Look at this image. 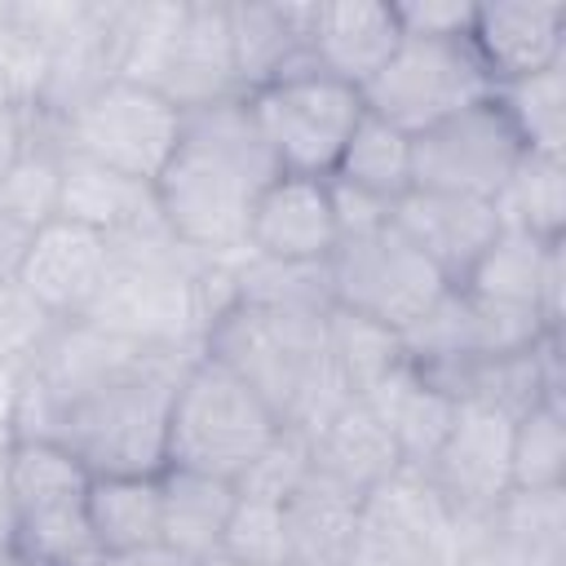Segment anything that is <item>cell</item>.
Segmentation results:
<instances>
[{
	"label": "cell",
	"instance_id": "1",
	"mask_svg": "<svg viewBox=\"0 0 566 566\" xmlns=\"http://www.w3.org/2000/svg\"><path fill=\"white\" fill-rule=\"evenodd\" d=\"M243 97L186 111L181 146L155 177L164 230L203 261H239L248 252V217L261 186L274 177Z\"/></svg>",
	"mask_w": 566,
	"mask_h": 566
},
{
	"label": "cell",
	"instance_id": "2",
	"mask_svg": "<svg viewBox=\"0 0 566 566\" xmlns=\"http://www.w3.org/2000/svg\"><path fill=\"white\" fill-rule=\"evenodd\" d=\"M199 349H150L124 371L88 385L44 416L35 438L62 442L93 478L102 473H164L168 402Z\"/></svg>",
	"mask_w": 566,
	"mask_h": 566
},
{
	"label": "cell",
	"instance_id": "3",
	"mask_svg": "<svg viewBox=\"0 0 566 566\" xmlns=\"http://www.w3.org/2000/svg\"><path fill=\"white\" fill-rule=\"evenodd\" d=\"M279 433L283 420L274 416V407L230 367L199 349L186 363L168 402L164 469H190L221 482H239Z\"/></svg>",
	"mask_w": 566,
	"mask_h": 566
},
{
	"label": "cell",
	"instance_id": "4",
	"mask_svg": "<svg viewBox=\"0 0 566 566\" xmlns=\"http://www.w3.org/2000/svg\"><path fill=\"white\" fill-rule=\"evenodd\" d=\"M252 128L270 150L279 172L296 177H332L340 150L349 146L363 119V93L318 66L287 71L252 93H243Z\"/></svg>",
	"mask_w": 566,
	"mask_h": 566
},
{
	"label": "cell",
	"instance_id": "5",
	"mask_svg": "<svg viewBox=\"0 0 566 566\" xmlns=\"http://www.w3.org/2000/svg\"><path fill=\"white\" fill-rule=\"evenodd\" d=\"M44 128L62 150L84 155L142 186H155V177L168 168L172 150L181 146L186 111L146 84L106 80L62 124H44Z\"/></svg>",
	"mask_w": 566,
	"mask_h": 566
},
{
	"label": "cell",
	"instance_id": "6",
	"mask_svg": "<svg viewBox=\"0 0 566 566\" xmlns=\"http://www.w3.org/2000/svg\"><path fill=\"white\" fill-rule=\"evenodd\" d=\"M363 106L394 124L398 133L416 137L451 115H460L473 102H486L495 93L486 66L478 62L469 35L464 40H420L402 35L389 62L358 88Z\"/></svg>",
	"mask_w": 566,
	"mask_h": 566
},
{
	"label": "cell",
	"instance_id": "7",
	"mask_svg": "<svg viewBox=\"0 0 566 566\" xmlns=\"http://www.w3.org/2000/svg\"><path fill=\"white\" fill-rule=\"evenodd\" d=\"M323 270H327V292L336 310L363 314L398 336L416 327L451 287L433 270V261H424V252L402 239L394 217L371 234L340 239Z\"/></svg>",
	"mask_w": 566,
	"mask_h": 566
},
{
	"label": "cell",
	"instance_id": "8",
	"mask_svg": "<svg viewBox=\"0 0 566 566\" xmlns=\"http://www.w3.org/2000/svg\"><path fill=\"white\" fill-rule=\"evenodd\" d=\"M460 522L424 473L398 469L358 500L349 566H455Z\"/></svg>",
	"mask_w": 566,
	"mask_h": 566
},
{
	"label": "cell",
	"instance_id": "9",
	"mask_svg": "<svg viewBox=\"0 0 566 566\" xmlns=\"http://www.w3.org/2000/svg\"><path fill=\"white\" fill-rule=\"evenodd\" d=\"M522 155L526 146L517 142L513 124L504 119L491 93L486 102H473L460 115L411 137V190L495 203Z\"/></svg>",
	"mask_w": 566,
	"mask_h": 566
},
{
	"label": "cell",
	"instance_id": "10",
	"mask_svg": "<svg viewBox=\"0 0 566 566\" xmlns=\"http://www.w3.org/2000/svg\"><path fill=\"white\" fill-rule=\"evenodd\" d=\"M509 438L513 416L482 402H460L451 433L424 469L429 486L455 517H486L509 495Z\"/></svg>",
	"mask_w": 566,
	"mask_h": 566
},
{
	"label": "cell",
	"instance_id": "11",
	"mask_svg": "<svg viewBox=\"0 0 566 566\" xmlns=\"http://www.w3.org/2000/svg\"><path fill=\"white\" fill-rule=\"evenodd\" d=\"M340 230L327 177L274 172L248 217V256L270 265H327Z\"/></svg>",
	"mask_w": 566,
	"mask_h": 566
},
{
	"label": "cell",
	"instance_id": "12",
	"mask_svg": "<svg viewBox=\"0 0 566 566\" xmlns=\"http://www.w3.org/2000/svg\"><path fill=\"white\" fill-rule=\"evenodd\" d=\"M111 261H115V248H111V239L102 230L66 221V217H53L49 226H40L31 234L13 279L53 318L71 323V318L88 314L93 296L102 292V283L111 274Z\"/></svg>",
	"mask_w": 566,
	"mask_h": 566
},
{
	"label": "cell",
	"instance_id": "13",
	"mask_svg": "<svg viewBox=\"0 0 566 566\" xmlns=\"http://www.w3.org/2000/svg\"><path fill=\"white\" fill-rule=\"evenodd\" d=\"M150 88L164 93L181 111H199V106L239 97L226 4H181Z\"/></svg>",
	"mask_w": 566,
	"mask_h": 566
},
{
	"label": "cell",
	"instance_id": "14",
	"mask_svg": "<svg viewBox=\"0 0 566 566\" xmlns=\"http://www.w3.org/2000/svg\"><path fill=\"white\" fill-rule=\"evenodd\" d=\"M394 226L402 230L411 248L424 252V261H433V270L451 287L464 283L473 261L500 234L495 203L464 199V195H438V190H407L394 203Z\"/></svg>",
	"mask_w": 566,
	"mask_h": 566
},
{
	"label": "cell",
	"instance_id": "15",
	"mask_svg": "<svg viewBox=\"0 0 566 566\" xmlns=\"http://www.w3.org/2000/svg\"><path fill=\"white\" fill-rule=\"evenodd\" d=\"M469 44L486 66L491 84L526 80L566 62V4H473Z\"/></svg>",
	"mask_w": 566,
	"mask_h": 566
},
{
	"label": "cell",
	"instance_id": "16",
	"mask_svg": "<svg viewBox=\"0 0 566 566\" xmlns=\"http://www.w3.org/2000/svg\"><path fill=\"white\" fill-rule=\"evenodd\" d=\"M402 31L389 0H332L314 4L310 57L318 71L363 88L398 49Z\"/></svg>",
	"mask_w": 566,
	"mask_h": 566
},
{
	"label": "cell",
	"instance_id": "17",
	"mask_svg": "<svg viewBox=\"0 0 566 566\" xmlns=\"http://www.w3.org/2000/svg\"><path fill=\"white\" fill-rule=\"evenodd\" d=\"M226 22H230L239 97L287 71L314 66L310 57L314 4H226Z\"/></svg>",
	"mask_w": 566,
	"mask_h": 566
},
{
	"label": "cell",
	"instance_id": "18",
	"mask_svg": "<svg viewBox=\"0 0 566 566\" xmlns=\"http://www.w3.org/2000/svg\"><path fill=\"white\" fill-rule=\"evenodd\" d=\"M363 398L371 402V411L389 429L402 469H416V473L429 469V460L438 455V447L451 433V420L460 411V398L451 389H442L429 371H420L407 358Z\"/></svg>",
	"mask_w": 566,
	"mask_h": 566
},
{
	"label": "cell",
	"instance_id": "19",
	"mask_svg": "<svg viewBox=\"0 0 566 566\" xmlns=\"http://www.w3.org/2000/svg\"><path fill=\"white\" fill-rule=\"evenodd\" d=\"M310 455L314 469L332 482H340L354 495L376 491L385 478H394L402 469L398 447L389 438V429L380 424V416L371 411L367 398H349L340 402L314 433H310Z\"/></svg>",
	"mask_w": 566,
	"mask_h": 566
},
{
	"label": "cell",
	"instance_id": "20",
	"mask_svg": "<svg viewBox=\"0 0 566 566\" xmlns=\"http://www.w3.org/2000/svg\"><path fill=\"white\" fill-rule=\"evenodd\" d=\"M57 217L93 226L106 239H119V234H133V230L159 221V208H155V190L150 186H142L133 177H119V172H111V168H102V164H93L84 155L62 150Z\"/></svg>",
	"mask_w": 566,
	"mask_h": 566
},
{
	"label": "cell",
	"instance_id": "21",
	"mask_svg": "<svg viewBox=\"0 0 566 566\" xmlns=\"http://www.w3.org/2000/svg\"><path fill=\"white\" fill-rule=\"evenodd\" d=\"M358 500L340 482L323 478L318 469L283 500L287 522V566H349Z\"/></svg>",
	"mask_w": 566,
	"mask_h": 566
},
{
	"label": "cell",
	"instance_id": "22",
	"mask_svg": "<svg viewBox=\"0 0 566 566\" xmlns=\"http://www.w3.org/2000/svg\"><path fill=\"white\" fill-rule=\"evenodd\" d=\"M88 535L102 553H137L164 544L159 473H102L84 500Z\"/></svg>",
	"mask_w": 566,
	"mask_h": 566
},
{
	"label": "cell",
	"instance_id": "23",
	"mask_svg": "<svg viewBox=\"0 0 566 566\" xmlns=\"http://www.w3.org/2000/svg\"><path fill=\"white\" fill-rule=\"evenodd\" d=\"M159 495H164V548H172L190 566L212 557L239 495L234 482L190 473V469H164Z\"/></svg>",
	"mask_w": 566,
	"mask_h": 566
},
{
	"label": "cell",
	"instance_id": "24",
	"mask_svg": "<svg viewBox=\"0 0 566 566\" xmlns=\"http://www.w3.org/2000/svg\"><path fill=\"white\" fill-rule=\"evenodd\" d=\"M557 239H535L522 230L500 226V234L491 239V248L473 261V270L464 274L460 292L491 301V305H509V310H535L539 314V283H544V265Z\"/></svg>",
	"mask_w": 566,
	"mask_h": 566
},
{
	"label": "cell",
	"instance_id": "25",
	"mask_svg": "<svg viewBox=\"0 0 566 566\" xmlns=\"http://www.w3.org/2000/svg\"><path fill=\"white\" fill-rule=\"evenodd\" d=\"M332 181L354 186L380 203H398L411 190V137L398 133L394 124L376 119L371 111H363L349 146L340 150Z\"/></svg>",
	"mask_w": 566,
	"mask_h": 566
},
{
	"label": "cell",
	"instance_id": "26",
	"mask_svg": "<svg viewBox=\"0 0 566 566\" xmlns=\"http://www.w3.org/2000/svg\"><path fill=\"white\" fill-rule=\"evenodd\" d=\"M495 217L500 226L535 239H566V164L557 155L526 150L495 195Z\"/></svg>",
	"mask_w": 566,
	"mask_h": 566
},
{
	"label": "cell",
	"instance_id": "27",
	"mask_svg": "<svg viewBox=\"0 0 566 566\" xmlns=\"http://www.w3.org/2000/svg\"><path fill=\"white\" fill-rule=\"evenodd\" d=\"M495 106L531 155H566V62L495 84Z\"/></svg>",
	"mask_w": 566,
	"mask_h": 566
},
{
	"label": "cell",
	"instance_id": "28",
	"mask_svg": "<svg viewBox=\"0 0 566 566\" xmlns=\"http://www.w3.org/2000/svg\"><path fill=\"white\" fill-rule=\"evenodd\" d=\"M509 491H566V411H562V398H544L513 420Z\"/></svg>",
	"mask_w": 566,
	"mask_h": 566
},
{
	"label": "cell",
	"instance_id": "29",
	"mask_svg": "<svg viewBox=\"0 0 566 566\" xmlns=\"http://www.w3.org/2000/svg\"><path fill=\"white\" fill-rule=\"evenodd\" d=\"M57 199H62V146L31 115V137L0 181V212L27 230H40L57 217Z\"/></svg>",
	"mask_w": 566,
	"mask_h": 566
},
{
	"label": "cell",
	"instance_id": "30",
	"mask_svg": "<svg viewBox=\"0 0 566 566\" xmlns=\"http://www.w3.org/2000/svg\"><path fill=\"white\" fill-rule=\"evenodd\" d=\"M327 354H332V367L340 371L345 389L354 398H363L402 363V336L363 314L332 305L327 310Z\"/></svg>",
	"mask_w": 566,
	"mask_h": 566
},
{
	"label": "cell",
	"instance_id": "31",
	"mask_svg": "<svg viewBox=\"0 0 566 566\" xmlns=\"http://www.w3.org/2000/svg\"><path fill=\"white\" fill-rule=\"evenodd\" d=\"M217 553L230 557V562H239V566H287L283 504L239 491L234 495V509H230V522L221 531Z\"/></svg>",
	"mask_w": 566,
	"mask_h": 566
},
{
	"label": "cell",
	"instance_id": "32",
	"mask_svg": "<svg viewBox=\"0 0 566 566\" xmlns=\"http://www.w3.org/2000/svg\"><path fill=\"white\" fill-rule=\"evenodd\" d=\"M62 327V318H53L18 279L0 283V363L13 371L35 367V358L44 354V345L53 340V332Z\"/></svg>",
	"mask_w": 566,
	"mask_h": 566
},
{
	"label": "cell",
	"instance_id": "33",
	"mask_svg": "<svg viewBox=\"0 0 566 566\" xmlns=\"http://www.w3.org/2000/svg\"><path fill=\"white\" fill-rule=\"evenodd\" d=\"M314 473V455H310V433H301V429H287L283 424V433L265 447V455L234 482V491H243V495H261V500H274V504H283L305 478Z\"/></svg>",
	"mask_w": 566,
	"mask_h": 566
},
{
	"label": "cell",
	"instance_id": "34",
	"mask_svg": "<svg viewBox=\"0 0 566 566\" xmlns=\"http://www.w3.org/2000/svg\"><path fill=\"white\" fill-rule=\"evenodd\" d=\"M398 31L420 40H464L473 27V4L464 0H398Z\"/></svg>",
	"mask_w": 566,
	"mask_h": 566
},
{
	"label": "cell",
	"instance_id": "35",
	"mask_svg": "<svg viewBox=\"0 0 566 566\" xmlns=\"http://www.w3.org/2000/svg\"><path fill=\"white\" fill-rule=\"evenodd\" d=\"M27 137H31V115L18 111V106H9V102H0V181L13 168V159L22 155Z\"/></svg>",
	"mask_w": 566,
	"mask_h": 566
},
{
	"label": "cell",
	"instance_id": "36",
	"mask_svg": "<svg viewBox=\"0 0 566 566\" xmlns=\"http://www.w3.org/2000/svg\"><path fill=\"white\" fill-rule=\"evenodd\" d=\"M31 234H35V230H27V226H18V221H9V217L0 212V283L18 274V265H22V252H27Z\"/></svg>",
	"mask_w": 566,
	"mask_h": 566
},
{
	"label": "cell",
	"instance_id": "37",
	"mask_svg": "<svg viewBox=\"0 0 566 566\" xmlns=\"http://www.w3.org/2000/svg\"><path fill=\"white\" fill-rule=\"evenodd\" d=\"M97 566H190V562L177 557L172 548L155 544V548H137V553H106Z\"/></svg>",
	"mask_w": 566,
	"mask_h": 566
},
{
	"label": "cell",
	"instance_id": "38",
	"mask_svg": "<svg viewBox=\"0 0 566 566\" xmlns=\"http://www.w3.org/2000/svg\"><path fill=\"white\" fill-rule=\"evenodd\" d=\"M13 424L0 420V539H9L13 517H9V451H13Z\"/></svg>",
	"mask_w": 566,
	"mask_h": 566
},
{
	"label": "cell",
	"instance_id": "39",
	"mask_svg": "<svg viewBox=\"0 0 566 566\" xmlns=\"http://www.w3.org/2000/svg\"><path fill=\"white\" fill-rule=\"evenodd\" d=\"M195 566H239V562H230V557H221V553H212V557H203V562H195Z\"/></svg>",
	"mask_w": 566,
	"mask_h": 566
}]
</instances>
